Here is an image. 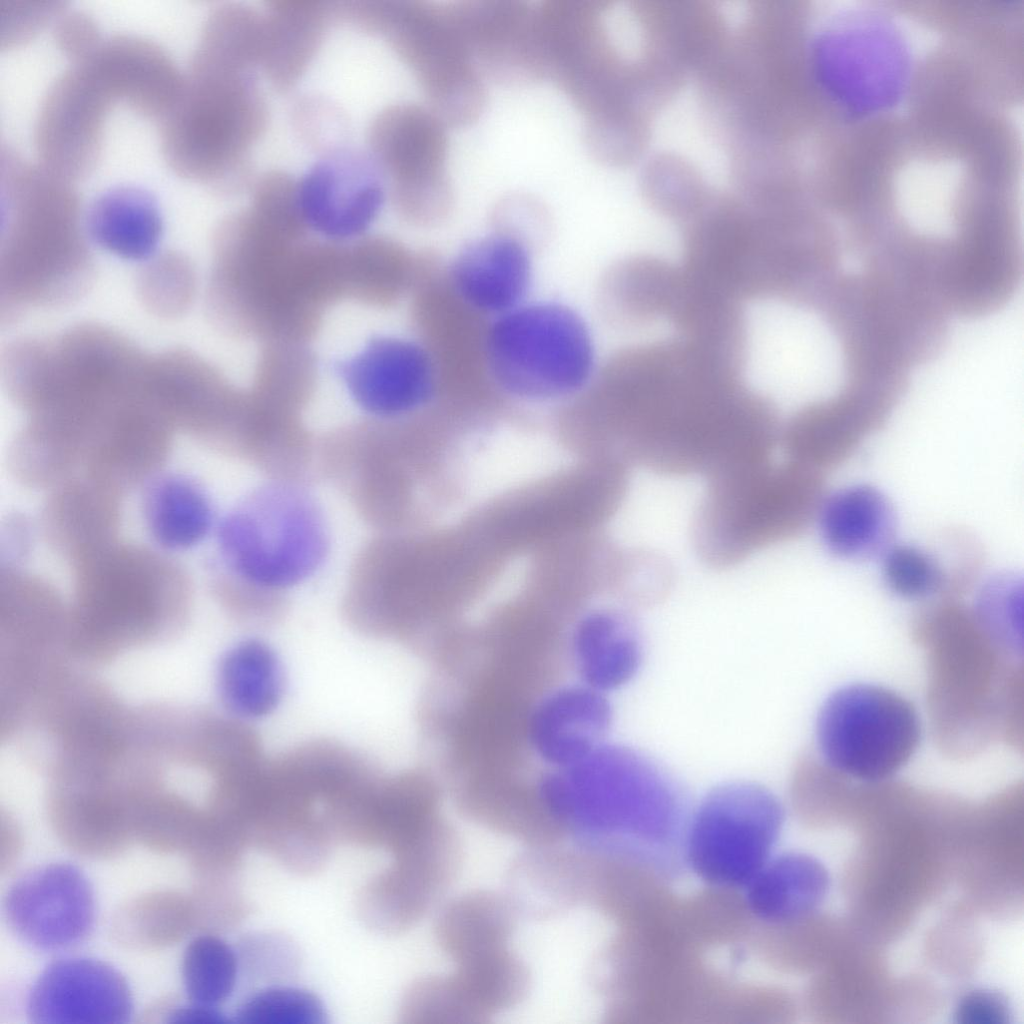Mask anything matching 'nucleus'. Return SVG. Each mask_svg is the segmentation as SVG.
<instances>
[{
    "label": "nucleus",
    "mask_w": 1024,
    "mask_h": 1024,
    "mask_svg": "<svg viewBox=\"0 0 1024 1024\" xmlns=\"http://www.w3.org/2000/svg\"><path fill=\"white\" fill-rule=\"evenodd\" d=\"M299 226L248 205L216 228L207 309L221 329L271 343H301L317 325L323 271Z\"/></svg>",
    "instance_id": "obj_1"
},
{
    "label": "nucleus",
    "mask_w": 1024,
    "mask_h": 1024,
    "mask_svg": "<svg viewBox=\"0 0 1024 1024\" xmlns=\"http://www.w3.org/2000/svg\"><path fill=\"white\" fill-rule=\"evenodd\" d=\"M0 194L1 323L79 299L94 262L73 182L2 145Z\"/></svg>",
    "instance_id": "obj_2"
},
{
    "label": "nucleus",
    "mask_w": 1024,
    "mask_h": 1024,
    "mask_svg": "<svg viewBox=\"0 0 1024 1024\" xmlns=\"http://www.w3.org/2000/svg\"><path fill=\"white\" fill-rule=\"evenodd\" d=\"M259 69L198 41L179 98L158 123L163 158L178 176L220 195L251 187V152L269 118Z\"/></svg>",
    "instance_id": "obj_3"
},
{
    "label": "nucleus",
    "mask_w": 1024,
    "mask_h": 1024,
    "mask_svg": "<svg viewBox=\"0 0 1024 1024\" xmlns=\"http://www.w3.org/2000/svg\"><path fill=\"white\" fill-rule=\"evenodd\" d=\"M73 568L68 643L80 659L104 662L131 647L161 642L188 616L187 575L155 551L114 541Z\"/></svg>",
    "instance_id": "obj_4"
},
{
    "label": "nucleus",
    "mask_w": 1024,
    "mask_h": 1024,
    "mask_svg": "<svg viewBox=\"0 0 1024 1024\" xmlns=\"http://www.w3.org/2000/svg\"><path fill=\"white\" fill-rule=\"evenodd\" d=\"M548 786L563 820L572 805L609 842L611 854L664 874L683 854L687 823L682 795L650 758L621 746L596 747Z\"/></svg>",
    "instance_id": "obj_5"
},
{
    "label": "nucleus",
    "mask_w": 1024,
    "mask_h": 1024,
    "mask_svg": "<svg viewBox=\"0 0 1024 1024\" xmlns=\"http://www.w3.org/2000/svg\"><path fill=\"white\" fill-rule=\"evenodd\" d=\"M708 480L693 543L701 561L713 568L735 566L801 535L826 496L823 472L787 459L768 458Z\"/></svg>",
    "instance_id": "obj_6"
},
{
    "label": "nucleus",
    "mask_w": 1024,
    "mask_h": 1024,
    "mask_svg": "<svg viewBox=\"0 0 1024 1024\" xmlns=\"http://www.w3.org/2000/svg\"><path fill=\"white\" fill-rule=\"evenodd\" d=\"M217 579L260 593H278L312 577L329 552L324 513L303 487L263 484L221 519L216 532Z\"/></svg>",
    "instance_id": "obj_7"
},
{
    "label": "nucleus",
    "mask_w": 1024,
    "mask_h": 1024,
    "mask_svg": "<svg viewBox=\"0 0 1024 1024\" xmlns=\"http://www.w3.org/2000/svg\"><path fill=\"white\" fill-rule=\"evenodd\" d=\"M486 349L491 378L508 409L557 413L597 371L587 323L555 301H526L490 320Z\"/></svg>",
    "instance_id": "obj_8"
},
{
    "label": "nucleus",
    "mask_w": 1024,
    "mask_h": 1024,
    "mask_svg": "<svg viewBox=\"0 0 1024 1024\" xmlns=\"http://www.w3.org/2000/svg\"><path fill=\"white\" fill-rule=\"evenodd\" d=\"M338 19L387 43L448 125H466L486 102L484 75L462 34L452 3L361 0L337 3Z\"/></svg>",
    "instance_id": "obj_9"
},
{
    "label": "nucleus",
    "mask_w": 1024,
    "mask_h": 1024,
    "mask_svg": "<svg viewBox=\"0 0 1024 1024\" xmlns=\"http://www.w3.org/2000/svg\"><path fill=\"white\" fill-rule=\"evenodd\" d=\"M606 5L599 0L538 3L547 78L559 85L585 122L627 109L636 95L637 70L611 41Z\"/></svg>",
    "instance_id": "obj_10"
},
{
    "label": "nucleus",
    "mask_w": 1024,
    "mask_h": 1024,
    "mask_svg": "<svg viewBox=\"0 0 1024 1024\" xmlns=\"http://www.w3.org/2000/svg\"><path fill=\"white\" fill-rule=\"evenodd\" d=\"M783 824L784 809L770 790L752 782L723 784L687 823L683 855L708 885L744 889L771 858Z\"/></svg>",
    "instance_id": "obj_11"
},
{
    "label": "nucleus",
    "mask_w": 1024,
    "mask_h": 1024,
    "mask_svg": "<svg viewBox=\"0 0 1024 1024\" xmlns=\"http://www.w3.org/2000/svg\"><path fill=\"white\" fill-rule=\"evenodd\" d=\"M920 722L912 704L874 684H852L834 691L816 722L824 761L835 771L864 782L883 781L915 753Z\"/></svg>",
    "instance_id": "obj_12"
},
{
    "label": "nucleus",
    "mask_w": 1024,
    "mask_h": 1024,
    "mask_svg": "<svg viewBox=\"0 0 1024 1024\" xmlns=\"http://www.w3.org/2000/svg\"><path fill=\"white\" fill-rule=\"evenodd\" d=\"M446 126L429 106L402 102L382 109L368 128L367 151L387 195L398 215L417 226L439 224L453 208Z\"/></svg>",
    "instance_id": "obj_13"
},
{
    "label": "nucleus",
    "mask_w": 1024,
    "mask_h": 1024,
    "mask_svg": "<svg viewBox=\"0 0 1024 1024\" xmlns=\"http://www.w3.org/2000/svg\"><path fill=\"white\" fill-rule=\"evenodd\" d=\"M417 339L429 351L437 374L438 405L507 408L491 378L487 360L490 320L467 306L450 287L433 255L410 293Z\"/></svg>",
    "instance_id": "obj_14"
},
{
    "label": "nucleus",
    "mask_w": 1024,
    "mask_h": 1024,
    "mask_svg": "<svg viewBox=\"0 0 1024 1024\" xmlns=\"http://www.w3.org/2000/svg\"><path fill=\"white\" fill-rule=\"evenodd\" d=\"M119 93L91 56L71 62L50 84L37 112L38 162L69 181L88 176L102 151L107 115Z\"/></svg>",
    "instance_id": "obj_15"
},
{
    "label": "nucleus",
    "mask_w": 1024,
    "mask_h": 1024,
    "mask_svg": "<svg viewBox=\"0 0 1024 1024\" xmlns=\"http://www.w3.org/2000/svg\"><path fill=\"white\" fill-rule=\"evenodd\" d=\"M334 371L352 402L368 417L407 421L438 407L432 357L417 338L375 335Z\"/></svg>",
    "instance_id": "obj_16"
},
{
    "label": "nucleus",
    "mask_w": 1024,
    "mask_h": 1024,
    "mask_svg": "<svg viewBox=\"0 0 1024 1024\" xmlns=\"http://www.w3.org/2000/svg\"><path fill=\"white\" fill-rule=\"evenodd\" d=\"M386 197L375 160L349 144L321 155L298 180V204L308 232L334 245L367 237Z\"/></svg>",
    "instance_id": "obj_17"
},
{
    "label": "nucleus",
    "mask_w": 1024,
    "mask_h": 1024,
    "mask_svg": "<svg viewBox=\"0 0 1024 1024\" xmlns=\"http://www.w3.org/2000/svg\"><path fill=\"white\" fill-rule=\"evenodd\" d=\"M2 909L13 934L41 952L81 944L95 924L93 887L85 873L68 862L44 865L20 876L8 888Z\"/></svg>",
    "instance_id": "obj_18"
},
{
    "label": "nucleus",
    "mask_w": 1024,
    "mask_h": 1024,
    "mask_svg": "<svg viewBox=\"0 0 1024 1024\" xmlns=\"http://www.w3.org/2000/svg\"><path fill=\"white\" fill-rule=\"evenodd\" d=\"M394 853L393 865L365 887L359 903L365 921L388 932L413 926L429 911L461 858L459 839L445 823Z\"/></svg>",
    "instance_id": "obj_19"
},
{
    "label": "nucleus",
    "mask_w": 1024,
    "mask_h": 1024,
    "mask_svg": "<svg viewBox=\"0 0 1024 1024\" xmlns=\"http://www.w3.org/2000/svg\"><path fill=\"white\" fill-rule=\"evenodd\" d=\"M152 355V390L167 421L209 446L223 448L239 420L243 392L188 349Z\"/></svg>",
    "instance_id": "obj_20"
},
{
    "label": "nucleus",
    "mask_w": 1024,
    "mask_h": 1024,
    "mask_svg": "<svg viewBox=\"0 0 1024 1024\" xmlns=\"http://www.w3.org/2000/svg\"><path fill=\"white\" fill-rule=\"evenodd\" d=\"M483 75L507 84L547 78L538 3L525 0L451 2Z\"/></svg>",
    "instance_id": "obj_21"
},
{
    "label": "nucleus",
    "mask_w": 1024,
    "mask_h": 1024,
    "mask_svg": "<svg viewBox=\"0 0 1024 1024\" xmlns=\"http://www.w3.org/2000/svg\"><path fill=\"white\" fill-rule=\"evenodd\" d=\"M133 998L124 976L110 964L89 957H64L48 964L26 1002L37 1024H125Z\"/></svg>",
    "instance_id": "obj_22"
},
{
    "label": "nucleus",
    "mask_w": 1024,
    "mask_h": 1024,
    "mask_svg": "<svg viewBox=\"0 0 1024 1024\" xmlns=\"http://www.w3.org/2000/svg\"><path fill=\"white\" fill-rule=\"evenodd\" d=\"M173 430L147 388L100 421L81 474L121 492L149 480L169 456Z\"/></svg>",
    "instance_id": "obj_23"
},
{
    "label": "nucleus",
    "mask_w": 1024,
    "mask_h": 1024,
    "mask_svg": "<svg viewBox=\"0 0 1024 1024\" xmlns=\"http://www.w3.org/2000/svg\"><path fill=\"white\" fill-rule=\"evenodd\" d=\"M533 251L492 230L466 244L444 267L445 276L467 306L492 320L526 302L533 278Z\"/></svg>",
    "instance_id": "obj_24"
},
{
    "label": "nucleus",
    "mask_w": 1024,
    "mask_h": 1024,
    "mask_svg": "<svg viewBox=\"0 0 1024 1024\" xmlns=\"http://www.w3.org/2000/svg\"><path fill=\"white\" fill-rule=\"evenodd\" d=\"M121 493L84 474L56 485L41 514L46 542L72 565L114 542Z\"/></svg>",
    "instance_id": "obj_25"
},
{
    "label": "nucleus",
    "mask_w": 1024,
    "mask_h": 1024,
    "mask_svg": "<svg viewBox=\"0 0 1024 1024\" xmlns=\"http://www.w3.org/2000/svg\"><path fill=\"white\" fill-rule=\"evenodd\" d=\"M95 52L122 102L157 123L170 113L181 92L183 73L159 44L144 36L117 33L103 38Z\"/></svg>",
    "instance_id": "obj_26"
},
{
    "label": "nucleus",
    "mask_w": 1024,
    "mask_h": 1024,
    "mask_svg": "<svg viewBox=\"0 0 1024 1024\" xmlns=\"http://www.w3.org/2000/svg\"><path fill=\"white\" fill-rule=\"evenodd\" d=\"M264 16L260 71L279 93L293 89L318 54L332 22L335 3L274 0Z\"/></svg>",
    "instance_id": "obj_27"
},
{
    "label": "nucleus",
    "mask_w": 1024,
    "mask_h": 1024,
    "mask_svg": "<svg viewBox=\"0 0 1024 1024\" xmlns=\"http://www.w3.org/2000/svg\"><path fill=\"white\" fill-rule=\"evenodd\" d=\"M883 556L886 585L906 599L957 596L971 588L980 574L975 548L954 529L944 531L936 549L899 544Z\"/></svg>",
    "instance_id": "obj_28"
},
{
    "label": "nucleus",
    "mask_w": 1024,
    "mask_h": 1024,
    "mask_svg": "<svg viewBox=\"0 0 1024 1024\" xmlns=\"http://www.w3.org/2000/svg\"><path fill=\"white\" fill-rule=\"evenodd\" d=\"M817 518L823 543L837 557L870 559L893 546L895 511L873 486L853 485L825 496Z\"/></svg>",
    "instance_id": "obj_29"
},
{
    "label": "nucleus",
    "mask_w": 1024,
    "mask_h": 1024,
    "mask_svg": "<svg viewBox=\"0 0 1024 1024\" xmlns=\"http://www.w3.org/2000/svg\"><path fill=\"white\" fill-rule=\"evenodd\" d=\"M574 639L583 674L595 690L627 683L642 661V644L632 617L622 608L589 603L574 621Z\"/></svg>",
    "instance_id": "obj_30"
},
{
    "label": "nucleus",
    "mask_w": 1024,
    "mask_h": 1024,
    "mask_svg": "<svg viewBox=\"0 0 1024 1024\" xmlns=\"http://www.w3.org/2000/svg\"><path fill=\"white\" fill-rule=\"evenodd\" d=\"M86 234L104 250L126 260H149L163 232L157 198L144 187L122 184L106 189L84 214Z\"/></svg>",
    "instance_id": "obj_31"
},
{
    "label": "nucleus",
    "mask_w": 1024,
    "mask_h": 1024,
    "mask_svg": "<svg viewBox=\"0 0 1024 1024\" xmlns=\"http://www.w3.org/2000/svg\"><path fill=\"white\" fill-rule=\"evenodd\" d=\"M829 888V873L817 858L785 853L770 858L745 886V905L766 924H791L812 914Z\"/></svg>",
    "instance_id": "obj_32"
},
{
    "label": "nucleus",
    "mask_w": 1024,
    "mask_h": 1024,
    "mask_svg": "<svg viewBox=\"0 0 1024 1024\" xmlns=\"http://www.w3.org/2000/svg\"><path fill=\"white\" fill-rule=\"evenodd\" d=\"M142 513L152 540L171 551L197 546L214 524L208 493L199 482L183 474L151 478L143 495Z\"/></svg>",
    "instance_id": "obj_33"
},
{
    "label": "nucleus",
    "mask_w": 1024,
    "mask_h": 1024,
    "mask_svg": "<svg viewBox=\"0 0 1024 1024\" xmlns=\"http://www.w3.org/2000/svg\"><path fill=\"white\" fill-rule=\"evenodd\" d=\"M610 718V707L597 690L565 691L535 715L533 738L543 756L570 766L597 747Z\"/></svg>",
    "instance_id": "obj_34"
},
{
    "label": "nucleus",
    "mask_w": 1024,
    "mask_h": 1024,
    "mask_svg": "<svg viewBox=\"0 0 1024 1024\" xmlns=\"http://www.w3.org/2000/svg\"><path fill=\"white\" fill-rule=\"evenodd\" d=\"M216 685L220 700L238 720L269 715L283 694L281 663L272 648L258 639L231 647L219 661Z\"/></svg>",
    "instance_id": "obj_35"
},
{
    "label": "nucleus",
    "mask_w": 1024,
    "mask_h": 1024,
    "mask_svg": "<svg viewBox=\"0 0 1024 1024\" xmlns=\"http://www.w3.org/2000/svg\"><path fill=\"white\" fill-rule=\"evenodd\" d=\"M200 926L192 895L175 891L144 894L123 906L112 924L114 936L134 948H162L178 943Z\"/></svg>",
    "instance_id": "obj_36"
},
{
    "label": "nucleus",
    "mask_w": 1024,
    "mask_h": 1024,
    "mask_svg": "<svg viewBox=\"0 0 1024 1024\" xmlns=\"http://www.w3.org/2000/svg\"><path fill=\"white\" fill-rule=\"evenodd\" d=\"M240 973L237 949L215 934L197 935L184 950L181 978L191 1004L218 1008L234 992Z\"/></svg>",
    "instance_id": "obj_37"
},
{
    "label": "nucleus",
    "mask_w": 1024,
    "mask_h": 1024,
    "mask_svg": "<svg viewBox=\"0 0 1024 1024\" xmlns=\"http://www.w3.org/2000/svg\"><path fill=\"white\" fill-rule=\"evenodd\" d=\"M196 270L188 256L167 251L142 267L137 292L142 305L153 315L174 319L185 314L196 293Z\"/></svg>",
    "instance_id": "obj_38"
},
{
    "label": "nucleus",
    "mask_w": 1024,
    "mask_h": 1024,
    "mask_svg": "<svg viewBox=\"0 0 1024 1024\" xmlns=\"http://www.w3.org/2000/svg\"><path fill=\"white\" fill-rule=\"evenodd\" d=\"M235 1019L257 1024H322L326 1012L312 992L286 984H270L253 991L238 1006Z\"/></svg>",
    "instance_id": "obj_39"
},
{
    "label": "nucleus",
    "mask_w": 1024,
    "mask_h": 1024,
    "mask_svg": "<svg viewBox=\"0 0 1024 1024\" xmlns=\"http://www.w3.org/2000/svg\"><path fill=\"white\" fill-rule=\"evenodd\" d=\"M1022 607V576L999 572L982 584L973 616L998 639L1015 642L1017 637L1021 639Z\"/></svg>",
    "instance_id": "obj_40"
},
{
    "label": "nucleus",
    "mask_w": 1024,
    "mask_h": 1024,
    "mask_svg": "<svg viewBox=\"0 0 1024 1024\" xmlns=\"http://www.w3.org/2000/svg\"><path fill=\"white\" fill-rule=\"evenodd\" d=\"M291 122L300 140L321 155L348 145L350 125L345 112L319 95H303L291 110Z\"/></svg>",
    "instance_id": "obj_41"
},
{
    "label": "nucleus",
    "mask_w": 1024,
    "mask_h": 1024,
    "mask_svg": "<svg viewBox=\"0 0 1024 1024\" xmlns=\"http://www.w3.org/2000/svg\"><path fill=\"white\" fill-rule=\"evenodd\" d=\"M674 571L661 554L632 550L622 554L613 591L623 600L646 603L661 598L672 586Z\"/></svg>",
    "instance_id": "obj_42"
},
{
    "label": "nucleus",
    "mask_w": 1024,
    "mask_h": 1024,
    "mask_svg": "<svg viewBox=\"0 0 1024 1024\" xmlns=\"http://www.w3.org/2000/svg\"><path fill=\"white\" fill-rule=\"evenodd\" d=\"M490 219L493 231L509 235L533 250L552 231L548 207L534 195L524 192L503 195L494 204Z\"/></svg>",
    "instance_id": "obj_43"
},
{
    "label": "nucleus",
    "mask_w": 1024,
    "mask_h": 1024,
    "mask_svg": "<svg viewBox=\"0 0 1024 1024\" xmlns=\"http://www.w3.org/2000/svg\"><path fill=\"white\" fill-rule=\"evenodd\" d=\"M237 949V948H236ZM240 970L248 976L270 979L289 976L297 968L298 955L294 946L276 935H251L243 939L237 949Z\"/></svg>",
    "instance_id": "obj_44"
},
{
    "label": "nucleus",
    "mask_w": 1024,
    "mask_h": 1024,
    "mask_svg": "<svg viewBox=\"0 0 1024 1024\" xmlns=\"http://www.w3.org/2000/svg\"><path fill=\"white\" fill-rule=\"evenodd\" d=\"M53 38L71 62L86 57L103 39L95 20L79 10H63L54 19Z\"/></svg>",
    "instance_id": "obj_45"
},
{
    "label": "nucleus",
    "mask_w": 1024,
    "mask_h": 1024,
    "mask_svg": "<svg viewBox=\"0 0 1024 1024\" xmlns=\"http://www.w3.org/2000/svg\"><path fill=\"white\" fill-rule=\"evenodd\" d=\"M955 1016L958 1022L971 1024L1008 1023L1009 1007L998 993L977 990L965 995L959 1002Z\"/></svg>",
    "instance_id": "obj_46"
},
{
    "label": "nucleus",
    "mask_w": 1024,
    "mask_h": 1024,
    "mask_svg": "<svg viewBox=\"0 0 1024 1024\" xmlns=\"http://www.w3.org/2000/svg\"><path fill=\"white\" fill-rule=\"evenodd\" d=\"M170 1017V1022L177 1023H225L229 1021L218 1008L194 1004L175 1009Z\"/></svg>",
    "instance_id": "obj_47"
},
{
    "label": "nucleus",
    "mask_w": 1024,
    "mask_h": 1024,
    "mask_svg": "<svg viewBox=\"0 0 1024 1024\" xmlns=\"http://www.w3.org/2000/svg\"><path fill=\"white\" fill-rule=\"evenodd\" d=\"M7 544H8V564L12 560L19 559L21 556L27 553L29 546V526L26 519L22 517H13L8 521L7 525Z\"/></svg>",
    "instance_id": "obj_48"
}]
</instances>
